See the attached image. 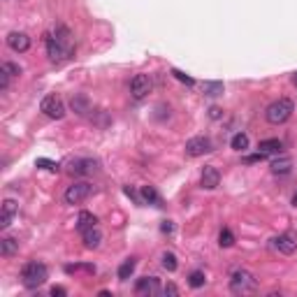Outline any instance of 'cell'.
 <instances>
[{
  "mask_svg": "<svg viewBox=\"0 0 297 297\" xmlns=\"http://www.w3.org/2000/svg\"><path fill=\"white\" fill-rule=\"evenodd\" d=\"M47 279H49V270H47V265H44V263H40V260H30V263L23 265L21 283L26 288L35 290V288L44 286V283H47Z\"/></svg>",
  "mask_w": 297,
  "mask_h": 297,
  "instance_id": "1",
  "label": "cell"
},
{
  "mask_svg": "<svg viewBox=\"0 0 297 297\" xmlns=\"http://www.w3.org/2000/svg\"><path fill=\"white\" fill-rule=\"evenodd\" d=\"M295 112V105H292V100L288 98H279L274 100L267 109H265V119L272 123V126H281V123H286L288 119L292 116Z\"/></svg>",
  "mask_w": 297,
  "mask_h": 297,
  "instance_id": "2",
  "label": "cell"
},
{
  "mask_svg": "<svg viewBox=\"0 0 297 297\" xmlns=\"http://www.w3.org/2000/svg\"><path fill=\"white\" fill-rule=\"evenodd\" d=\"M230 290L237 292V295H248V292H255L258 290V281L251 272L246 270H237L232 272L230 276Z\"/></svg>",
  "mask_w": 297,
  "mask_h": 297,
  "instance_id": "3",
  "label": "cell"
},
{
  "mask_svg": "<svg viewBox=\"0 0 297 297\" xmlns=\"http://www.w3.org/2000/svg\"><path fill=\"white\" fill-rule=\"evenodd\" d=\"M44 44H47V56H49L51 63H63V61H67V58H72V54H75V51L67 49L54 33H44Z\"/></svg>",
  "mask_w": 297,
  "mask_h": 297,
  "instance_id": "4",
  "label": "cell"
},
{
  "mask_svg": "<svg viewBox=\"0 0 297 297\" xmlns=\"http://www.w3.org/2000/svg\"><path fill=\"white\" fill-rule=\"evenodd\" d=\"M40 112H42L44 116L54 119V121H61L63 116H65V102H63L58 95H47V98H42V102H40Z\"/></svg>",
  "mask_w": 297,
  "mask_h": 297,
  "instance_id": "5",
  "label": "cell"
},
{
  "mask_svg": "<svg viewBox=\"0 0 297 297\" xmlns=\"http://www.w3.org/2000/svg\"><path fill=\"white\" fill-rule=\"evenodd\" d=\"M93 195V186L88 181H75L72 186H67L65 191V202L67 204H79L84 200H88Z\"/></svg>",
  "mask_w": 297,
  "mask_h": 297,
  "instance_id": "6",
  "label": "cell"
},
{
  "mask_svg": "<svg viewBox=\"0 0 297 297\" xmlns=\"http://www.w3.org/2000/svg\"><path fill=\"white\" fill-rule=\"evenodd\" d=\"M67 172H70L72 176H88V174H93V172H98V160L75 158L67 163Z\"/></svg>",
  "mask_w": 297,
  "mask_h": 297,
  "instance_id": "7",
  "label": "cell"
},
{
  "mask_svg": "<svg viewBox=\"0 0 297 297\" xmlns=\"http://www.w3.org/2000/svg\"><path fill=\"white\" fill-rule=\"evenodd\" d=\"M151 77L148 75H135L132 77V82H130V93H132V98L135 100H142V98H146L148 93H151Z\"/></svg>",
  "mask_w": 297,
  "mask_h": 297,
  "instance_id": "8",
  "label": "cell"
},
{
  "mask_svg": "<svg viewBox=\"0 0 297 297\" xmlns=\"http://www.w3.org/2000/svg\"><path fill=\"white\" fill-rule=\"evenodd\" d=\"M274 248L279 251V253H286V255L295 253L297 251V232H292V230L281 232V235L274 239Z\"/></svg>",
  "mask_w": 297,
  "mask_h": 297,
  "instance_id": "9",
  "label": "cell"
},
{
  "mask_svg": "<svg viewBox=\"0 0 297 297\" xmlns=\"http://www.w3.org/2000/svg\"><path fill=\"white\" fill-rule=\"evenodd\" d=\"M209 151H211L209 137H193L186 142V156H191V158H198V156H204Z\"/></svg>",
  "mask_w": 297,
  "mask_h": 297,
  "instance_id": "10",
  "label": "cell"
},
{
  "mask_svg": "<svg viewBox=\"0 0 297 297\" xmlns=\"http://www.w3.org/2000/svg\"><path fill=\"white\" fill-rule=\"evenodd\" d=\"M7 47H10L12 51H17V54H23V51L30 49V38H28L26 33L14 30V33L7 35Z\"/></svg>",
  "mask_w": 297,
  "mask_h": 297,
  "instance_id": "11",
  "label": "cell"
},
{
  "mask_svg": "<svg viewBox=\"0 0 297 297\" xmlns=\"http://www.w3.org/2000/svg\"><path fill=\"white\" fill-rule=\"evenodd\" d=\"M17 214H19V204L14 202V200H5V202H3V211H0V228H3V230L10 228Z\"/></svg>",
  "mask_w": 297,
  "mask_h": 297,
  "instance_id": "12",
  "label": "cell"
},
{
  "mask_svg": "<svg viewBox=\"0 0 297 297\" xmlns=\"http://www.w3.org/2000/svg\"><path fill=\"white\" fill-rule=\"evenodd\" d=\"M158 288L160 283L156 276H144V279H137V283H135V292L137 295H156Z\"/></svg>",
  "mask_w": 297,
  "mask_h": 297,
  "instance_id": "13",
  "label": "cell"
},
{
  "mask_svg": "<svg viewBox=\"0 0 297 297\" xmlns=\"http://www.w3.org/2000/svg\"><path fill=\"white\" fill-rule=\"evenodd\" d=\"M220 181V174L218 170H216L214 165H207L202 170V176H200V183H202V188H207V191H211V188H216Z\"/></svg>",
  "mask_w": 297,
  "mask_h": 297,
  "instance_id": "14",
  "label": "cell"
},
{
  "mask_svg": "<svg viewBox=\"0 0 297 297\" xmlns=\"http://www.w3.org/2000/svg\"><path fill=\"white\" fill-rule=\"evenodd\" d=\"M70 107H72V112H77L79 116H86L88 112H91V100L84 93H75L70 100Z\"/></svg>",
  "mask_w": 297,
  "mask_h": 297,
  "instance_id": "15",
  "label": "cell"
},
{
  "mask_svg": "<svg viewBox=\"0 0 297 297\" xmlns=\"http://www.w3.org/2000/svg\"><path fill=\"white\" fill-rule=\"evenodd\" d=\"M14 253H19V242L14 237H3L0 239V255L3 258H12Z\"/></svg>",
  "mask_w": 297,
  "mask_h": 297,
  "instance_id": "16",
  "label": "cell"
},
{
  "mask_svg": "<svg viewBox=\"0 0 297 297\" xmlns=\"http://www.w3.org/2000/svg\"><path fill=\"white\" fill-rule=\"evenodd\" d=\"M82 235H84V246L86 248H98L100 242H102V232L98 230V226L86 230V232H82Z\"/></svg>",
  "mask_w": 297,
  "mask_h": 297,
  "instance_id": "17",
  "label": "cell"
},
{
  "mask_svg": "<svg viewBox=\"0 0 297 297\" xmlns=\"http://www.w3.org/2000/svg\"><path fill=\"white\" fill-rule=\"evenodd\" d=\"M290 170H292V160L288 158V156H279L276 160H272V172H274V174L283 176V174H288Z\"/></svg>",
  "mask_w": 297,
  "mask_h": 297,
  "instance_id": "18",
  "label": "cell"
},
{
  "mask_svg": "<svg viewBox=\"0 0 297 297\" xmlns=\"http://www.w3.org/2000/svg\"><path fill=\"white\" fill-rule=\"evenodd\" d=\"M95 226H98V218H95L91 211H82V214H79V218H77V230L79 232H86Z\"/></svg>",
  "mask_w": 297,
  "mask_h": 297,
  "instance_id": "19",
  "label": "cell"
},
{
  "mask_svg": "<svg viewBox=\"0 0 297 297\" xmlns=\"http://www.w3.org/2000/svg\"><path fill=\"white\" fill-rule=\"evenodd\" d=\"M142 200L148 204H154V207H163V200H160L158 191L154 186H142Z\"/></svg>",
  "mask_w": 297,
  "mask_h": 297,
  "instance_id": "20",
  "label": "cell"
},
{
  "mask_svg": "<svg viewBox=\"0 0 297 297\" xmlns=\"http://www.w3.org/2000/svg\"><path fill=\"white\" fill-rule=\"evenodd\" d=\"M281 148H283L281 139H263L258 144V151H263V154H279Z\"/></svg>",
  "mask_w": 297,
  "mask_h": 297,
  "instance_id": "21",
  "label": "cell"
},
{
  "mask_svg": "<svg viewBox=\"0 0 297 297\" xmlns=\"http://www.w3.org/2000/svg\"><path fill=\"white\" fill-rule=\"evenodd\" d=\"M135 267H137V260L135 258H128L121 263V267H119V279L121 281H128L132 276V272H135Z\"/></svg>",
  "mask_w": 297,
  "mask_h": 297,
  "instance_id": "22",
  "label": "cell"
},
{
  "mask_svg": "<svg viewBox=\"0 0 297 297\" xmlns=\"http://www.w3.org/2000/svg\"><path fill=\"white\" fill-rule=\"evenodd\" d=\"M230 146L235 148V151H246L248 148V135L246 132H237L235 137L230 139Z\"/></svg>",
  "mask_w": 297,
  "mask_h": 297,
  "instance_id": "23",
  "label": "cell"
},
{
  "mask_svg": "<svg viewBox=\"0 0 297 297\" xmlns=\"http://www.w3.org/2000/svg\"><path fill=\"white\" fill-rule=\"evenodd\" d=\"M160 260H163V267H165L167 272H176V267H179V263H176V255L172 253V251H165Z\"/></svg>",
  "mask_w": 297,
  "mask_h": 297,
  "instance_id": "24",
  "label": "cell"
},
{
  "mask_svg": "<svg viewBox=\"0 0 297 297\" xmlns=\"http://www.w3.org/2000/svg\"><path fill=\"white\" fill-rule=\"evenodd\" d=\"M218 244L223 248H230L232 244H235V235H232L228 228H223V230H220V235H218Z\"/></svg>",
  "mask_w": 297,
  "mask_h": 297,
  "instance_id": "25",
  "label": "cell"
},
{
  "mask_svg": "<svg viewBox=\"0 0 297 297\" xmlns=\"http://www.w3.org/2000/svg\"><path fill=\"white\" fill-rule=\"evenodd\" d=\"M223 93V82H204V95H220Z\"/></svg>",
  "mask_w": 297,
  "mask_h": 297,
  "instance_id": "26",
  "label": "cell"
},
{
  "mask_svg": "<svg viewBox=\"0 0 297 297\" xmlns=\"http://www.w3.org/2000/svg\"><path fill=\"white\" fill-rule=\"evenodd\" d=\"M204 281H207V276H204V272H193L191 276H188V283H191L193 288H202Z\"/></svg>",
  "mask_w": 297,
  "mask_h": 297,
  "instance_id": "27",
  "label": "cell"
},
{
  "mask_svg": "<svg viewBox=\"0 0 297 297\" xmlns=\"http://www.w3.org/2000/svg\"><path fill=\"white\" fill-rule=\"evenodd\" d=\"M0 70H3V72H7L10 77H19V75H21V67H19V65H14V63H10V61H5V63H3V65H0Z\"/></svg>",
  "mask_w": 297,
  "mask_h": 297,
  "instance_id": "28",
  "label": "cell"
},
{
  "mask_svg": "<svg viewBox=\"0 0 297 297\" xmlns=\"http://www.w3.org/2000/svg\"><path fill=\"white\" fill-rule=\"evenodd\" d=\"M38 167H44V170H49V172H58V163H54V160H47V158H38V163H35Z\"/></svg>",
  "mask_w": 297,
  "mask_h": 297,
  "instance_id": "29",
  "label": "cell"
},
{
  "mask_svg": "<svg viewBox=\"0 0 297 297\" xmlns=\"http://www.w3.org/2000/svg\"><path fill=\"white\" fill-rule=\"evenodd\" d=\"M172 75H174V77L179 79V82L186 84V86H193V84H195V79L188 77V75H183V72H179V70H172Z\"/></svg>",
  "mask_w": 297,
  "mask_h": 297,
  "instance_id": "30",
  "label": "cell"
},
{
  "mask_svg": "<svg viewBox=\"0 0 297 297\" xmlns=\"http://www.w3.org/2000/svg\"><path fill=\"white\" fill-rule=\"evenodd\" d=\"M265 156H267V154L258 151V154H253V156H246V158H244V163H246V165H251V163H263Z\"/></svg>",
  "mask_w": 297,
  "mask_h": 297,
  "instance_id": "31",
  "label": "cell"
},
{
  "mask_svg": "<svg viewBox=\"0 0 297 297\" xmlns=\"http://www.w3.org/2000/svg\"><path fill=\"white\" fill-rule=\"evenodd\" d=\"M10 75H7V72H3L0 70V91H7V88H10Z\"/></svg>",
  "mask_w": 297,
  "mask_h": 297,
  "instance_id": "32",
  "label": "cell"
},
{
  "mask_svg": "<svg viewBox=\"0 0 297 297\" xmlns=\"http://www.w3.org/2000/svg\"><path fill=\"white\" fill-rule=\"evenodd\" d=\"M160 232H163V235H172V232H174V223H172V220H163Z\"/></svg>",
  "mask_w": 297,
  "mask_h": 297,
  "instance_id": "33",
  "label": "cell"
},
{
  "mask_svg": "<svg viewBox=\"0 0 297 297\" xmlns=\"http://www.w3.org/2000/svg\"><path fill=\"white\" fill-rule=\"evenodd\" d=\"M209 116H211V119H214V121H218L220 116H223V109L214 105V107H211V109H209Z\"/></svg>",
  "mask_w": 297,
  "mask_h": 297,
  "instance_id": "34",
  "label": "cell"
},
{
  "mask_svg": "<svg viewBox=\"0 0 297 297\" xmlns=\"http://www.w3.org/2000/svg\"><path fill=\"white\" fill-rule=\"evenodd\" d=\"M163 292H165V295H179V288H176L174 283H167V286L163 288Z\"/></svg>",
  "mask_w": 297,
  "mask_h": 297,
  "instance_id": "35",
  "label": "cell"
},
{
  "mask_svg": "<svg viewBox=\"0 0 297 297\" xmlns=\"http://www.w3.org/2000/svg\"><path fill=\"white\" fill-rule=\"evenodd\" d=\"M51 295H58V297H63V295H65V288H61V286H56V288H51Z\"/></svg>",
  "mask_w": 297,
  "mask_h": 297,
  "instance_id": "36",
  "label": "cell"
},
{
  "mask_svg": "<svg viewBox=\"0 0 297 297\" xmlns=\"http://www.w3.org/2000/svg\"><path fill=\"white\" fill-rule=\"evenodd\" d=\"M126 195H130L132 200H137V202H142V200H139V195H137L135 191H132V188H126Z\"/></svg>",
  "mask_w": 297,
  "mask_h": 297,
  "instance_id": "37",
  "label": "cell"
},
{
  "mask_svg": "<svg viewBox=\"0 0 297 297\" xmlns=\"http://www.w3.org/2000/svg\"><path fill=\"white\" fill-rule=\"evenodd\" d=\"M292 204H295V207H297V193H295V195H292Z\"/></svg>",
  "mask_w": 297,
  "mask_h": 297,
  "instance_id": "38",
  "label": "cell"
},
{
  "mask_svg": "<svg viewBox=\"0 0 297 297\" xmlns=\"http://www.w3.org/2000/svg\"><path fill=\"white\" fill-rule=\"evenodd\" d=\"M292 84H295V86H297V72H295V75H292Z\"/></svg>",
  "mask_w": 297,
  "mask_h": 297,
  "instance_id": "39",
  "label": "cell"
}]
</instances>
